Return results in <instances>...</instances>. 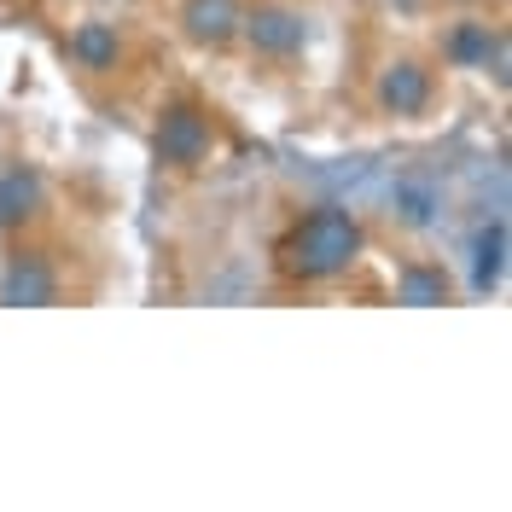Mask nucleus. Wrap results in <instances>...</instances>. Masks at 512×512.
Wrapping results in <instances>:
<instances>
[{"instance_id": "1", "label": "nucleus", "mask_w": 512, "mask_h": 512, "mask_svg": "<svg viewBox=\"0 0 512 512\" xmlns=\"http://www.w3.org/2000/svg\"><path fill=\"white\" fill-rule=\"evenodd\" d=\"M355 251H361V227H355V216L338 210V204H326V210H315V216H303V222L291 227L286 268L303 274V280H326V274L350 268Z\"/></svg>"}, {"instance_id": "10", "label": "nucleus", "mask_w": 512, "mask_h": 512, "mask_svg": "<svg viewBox=\"0 0 512 512\" xmlns=\"http://www.w3.org/2000/svg\"><path fill=\"white\" fill-rule=\"evenodd\" d=\"M53 297V280L35 268V262H12L6 274V303H47Z\"/></svg>"}, {"instance_id": "6", "label": "nucleus", "mask_w": 512, "mask_h": 512, "mask_svg": "<svg viewBox=\"0 0 512 512\" xmlns=\"http://www.w3.org/2000/svg\"><path fill=\"white\" fill-rule=\"evenodd\" d=\"M35 204H41V181H35V175L18 169V175H6V181H0V227H18Z\"/></svg>"}, {"instance_id": "5", "label": "nucleus", "mask_w": 512, "mask_h": 512, "mask_svg": "<svg viewBox=\"0 0 512 512\" xmlns=\"http://www.w3.org/2000/svg\"><path fill=\"white\" fill-rule=\"evenodd\" d=\"M233 24H239L233 0H187V30L198 41H222V35H233Z\"/></svg>"}, {"instance_id": "3", "label": "nucleus", "mask_w": 512, "mask_h": 512, "mask_svg": "<svg viewBox=\"0 0 512 512\" xmlns=\"http://www.w3.org/2000/svg\"><path fill=\"white\" fill-rule=\"evenodd\" d=\"M245 24H251V41L262 53H297V47H303V18L286 12V6H262Z\"/></svg>"}, {"instance_id": "9", "label": "nucleus", "mask_w": 512, "mask_h": 512, "mask_svg": "<svg viewBox=\"0 0 512 512\" xmlns=\"http://www.w3.org/2000/svg\"><path fill=\"white\" fill-rule=\"evenodd\" d=\"M396 210H402V222L425 227V222H431V210H437V187H431V181H419V175L396 181Z\"/></svg>"}, {"instance_id": "2", "label": "nucleus", "mask_w": 512, "mask_h": 512, "mask_svg": "<svg viewBox=\"0 0 512 512\" xmlns=\"http://www.w3.org/2000/svg\"><path fill=\"white\" fill-rule=\"evenodd\" d=\"M210 152V123L198 117V111H169L163 117V128H158V158L163 163H198Z\"/></svg>"}, {"instance_id": "4", "label": "nucleus", "mask_w": 512, "mask_h": 512, "mask_svg": "<svg viewBox=\"0 0 512 512\" xmlns=\"http://www.w3.org/2000/svg\"><path fill=\"white\" fill-rule=\"evenodd\" d=\"M379 99L390 105V111H402V117H408V111H419V105L431 99V82H425V70H419V64H390V70H384V82H379Z\"/></svg>"}, {"instance_id": "7", "label": "nucleus", "mask_w": 512, "mask_h": 512, "mask_svg": "<svg viewBox=\"0 0 512 512\" xmlns=\"http://www.w3.org/2000/svg\"><path fill=\"white\" fill-rule=\"evenodd\" d=\"M501 268H507V227L495 222V227H483L478 233V291H495L501 286Z\"/></svg>"}, {"instance_id": "11", "label": "nucleus", "mask_w": 512, "mask_h": 512, "mask_svg": "<svg viewBox=\"0 0 512 512\" xmlns=\"http://www.w3.org/2000/svg\"><path fill=\"white\" fill-rule=\"evenodd\" d=\"M402 303H448V280L437 268H408L402 274Z\"/></svg>"}, {"instance_id": "12", "label": "nucleus", "mask_w": 512, "mask_h": 512, "mask_svg": "<svg viewBox=\"0 0 512 512\" xmlns=\"http://www.w3.org/2000/svg\"><path fill=\"white\" fill-rule=\"evenodd\" d=\"M448 53L460 64H478V59H489V24H472V30H460L454 41H448Z\"/></svg>"}, {"instance_id": "8", "label": "nucleus", "mask_w": 512, "mask_h": 512, "mask_svg": "<svg viewBox=\"0 0 512 512\" xmlns=\"http://www.w3.org/2000/svg\"><path fill=\"white\" fill-rule=\"evenodd\" d=\"M70 53L88 70H105V64H117V35L105 30V24H82V30L70 35Z\"/></svg>"}]
</instances>
